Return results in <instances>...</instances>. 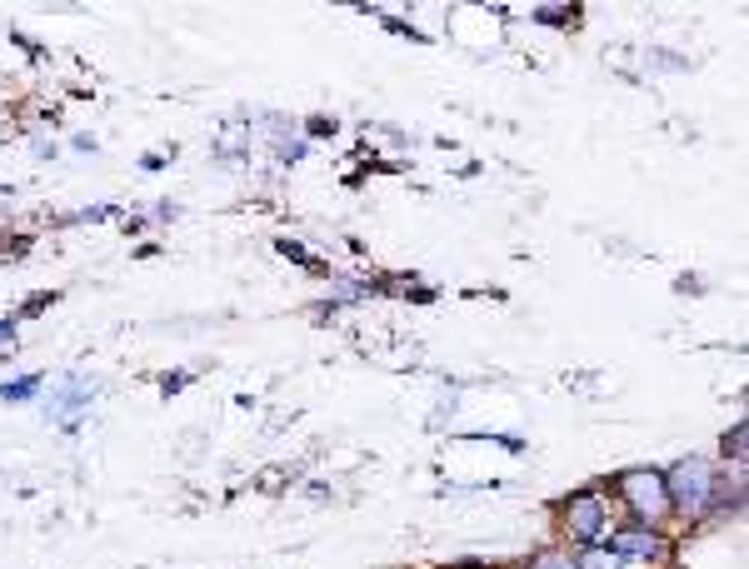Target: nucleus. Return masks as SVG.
I'll use <instances>...</instances> for the list:
<instances>
[{
	"label": "nucleus",
	"mask_w": 749,
	"mask_h": 569,
	"mask_svg": "<svg viewBox=\"0 0 749 569\" xmlns=\"http://www.w3.org/2000/svg\"><path fill=\"white\" fill-rule=\"evenodd\" d=\"M664 474V494H670V515L680 519H709L719 515L725 519L729 510L739 515V505H729V484H725V470L709 460H700V455H690V460H674Z\"/></svg>",
	"instance_id": "1"
},
{
	"label": "nucleus",
	"mask_w": 749,
	"mask_h": 569,
	"mask_svg": "<svg viewBox=\"0 0 749 569\" xmlns=\"http://www.w3.org/2000/svg\"><path fill=\"white\" fill-rule=\"evenodd\" d=\"M615 494L619 510L630 515V525H650L660 529L670 519V494H664V474L654 464H635V470L615 474Z\"/></svg>",
	"instance_id": "2"
},
{
	"label": "nucleus",
	"mask_w": 749,
	"mask_h": 569,
	"mask_svg": "<svg viewBox=\"0 0 749 569\" xmlns=\"http://www.w3.org/2000/svg\"><path fill=\"white\" fill-rule=\"evenodd\" d=\"M609 500L599 490H580L570 494L565 505H560V535L570 539V549H585V545H599L609 535Z\"/></svg>",
	"instance_id": "3"
},
{
	"label": "nucleus",
	"mask_w": 749,
	"mask_h": 569,
	"mask_svg": "<svg viewBox=\"0 0 749 569\" xmlns=\"http://www.w3.org/2000/svg\"><path fill=\"white\" fill-rule=\"evenodd\" d=\"M605 545L615 549L619 555V565L625 569H635V565H664V559H670V539H664V529H650V525H630V519H625V525H615L605 535Z\"/></svg>",
	"instance_id": "4"
},
{
	"label": "nucleus",
	"mask_w": 749,
	"mask_h": 569,
	"mask_svg": "<svg viewBox=\"0 0 749 569\" xmlns=\"http://www.w3.org/2000/svg\"><path fill=\"white\" fill-rule=\"evenodd\" d=\"M45 380L41 375H11L0 385V400H11V405H25V400H41Z\"/></svg>",
	"instance_id": "5"
},
{
	"label": "nucleus",
	"mask_w": 749,
	"mask_h": 569,
	"mask_svg": "<svg viewBox=\"0 0 749 569\" xmlns=\"http://www.w3.org/2000/svg\"><path fill=\"white\" fill-rule=\"evenodd\" d=\"M575 569H625V565H619V555L605 545V539H599V545L575 549Z\"/></svg>",
	"instance_id": "6"
},
{
	"label": "nucleus",
	"mask_w": 749,
	"mask_h": 569,
	"mask_svg": "<svg viewBox=\"0 0 749 569\" xmlns=\"http://www.w3.org/2000/svg\"><path fill=\"white\" fill-rule=\"evenodd\" d=\"M530 569H575V549L570 545H544L530 555Z\"/></svg>",
	"instance_id": "7"
},
{
	"label": "nucleus",
	"mask_w": 749,
	"mask_h": 569,
	"mask_svg": "<svg viewBox=\"0 0 749 569\" xmlns=\"http://www.w3.org/2000/svg\"><path fill=\"white\" fill-rule=\"evenodd\" d=\"M745 440H749L745 425H735V435H725V455H735V464H745Z\"/></svg>",
	"instance_id": "8"
},
{
	"label": "nucleus",
	"mask_w": 749,
	"mask_h": 569,
	"mask_svg": "<svg viewBox=\"0 0 749 569\" xmlns=\"http://www.w3.org/2000/svg\"><path fill=\"white\" fill-rule=\"evenodd\" d=\"M0 350H15V325L0 320Z\"/></svg>",
	"instance_id": "9"
},
{
	"label": "nucleus",
	"mask_w": 749,
	"mask_h": 569,
	"mask_svg": "<svg viewBox=\"0 0 749 569\" xmlns=\"http://www.w3.org/2000/svg\"><path fill=\"white\" fill-rule=\"evenodd\" d=\"M0 205H5V195H0Z\"/></svg>",
	"instance_id": "10"
}]
</instances>
